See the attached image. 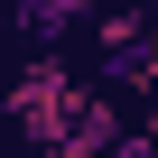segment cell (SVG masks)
<instances>
[{"instance_id": "3", "label": "cell", "mask_w": 158, "mask_h": 158, "mask_svg": "<svg viewBox=\"0 0 158 158\" xmlns=\"http://www.w3.org/2000/svg\"><path fill=\"white\" fill-rule=\"evenodd\" d=\"M112 84H121V93H139V102L158 112V28H149V47H139V56H130V65L112 74Z\"/></svg>"}, {"instance_id": "2", "label": "cell", "mask_w": 158, "mask_h": 158, "mask_svg": "<svg viewBox=\"0 0 158 158\" xmlns=\"http://www.w3.org/2000/svg\"><path fill=\"white\" fill-rule=\"evenodd\" d=\"M84 19H93V0H19V37H37V56L65 47Z\"/></svg>"}, {"instance_id": "1", "label": "cell", "mask_w": 158, "mask_h": 158, "mask_svg": "<svg viewBox=\"0 0 158 158\" xmlns=\"http://www.w3.org/2000/svg\"><path fill=\"white\" fill-rule=\"evenodd\" d=\"M10 112H19L28 139L56 149V158H102V149H121V112H112V93L84 84V74H65L56 56H37L28 74H10Z\"/></svg>"}, {"instance_id": "4", "label": "cell", "mask_w": 158, "mask_h": 158, "mask_svg": "<svg viewBox=\"0 0 158 158\" xmlns=\"http://www.w3.org/2000/svg\"><path fill=\"white\" fill-rule=\"evenodd\" d=\"M0 112H10V65H0Z\"/></svg>"}]
</instances>
